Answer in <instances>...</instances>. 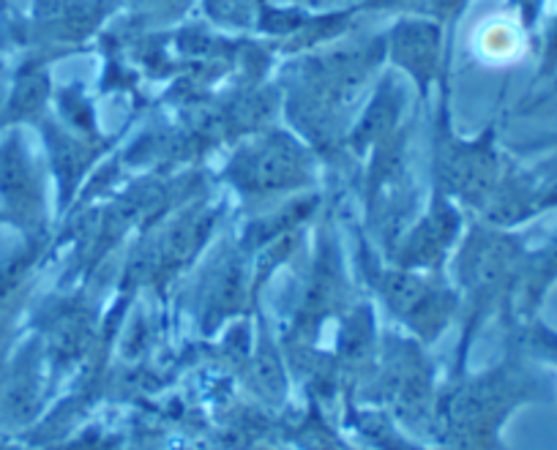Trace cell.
<instances>
[{"label": "cell", "instance_id": "6da1fadb", "mask_svg": "<svg viewBox=\"0 0 557 450\" xmlns=\"http://www.w3.org/2000/svg\"><path fill=\"white\" fill-rule=\"evenodd\" d=\"M301 173V153L285 137H273L244 153L235 167V178L249 189H282L296 184Z\"/></svg>", "mask_w": 557, "mask_h": 450}, {"label": "cell", "instance_id": "7a4b0ae2", "mask_svg": "<svg viewBox=\"0 0 557 450\" xmlns=\"http://www.w3.org/2000/svg\"><path fill=\"white\" fill-rule=\"evenodd\" d=\"M441 25L430 20H410L391 34V55L399 66L416 74L418 79H430L441 63Z\"/></svg>", "mask_w": 557, "mask_h": 450}, {"label": "cell", "instance_id": "3957f363", "mask_svg": "<svg viewBox=\"0 0 557 450\" xmlns=\"http://www.w3.org/2000/svg\"><path fill=\"white\" fill-rule=\"evenodd\" d=\"M99 17L96 0H36V28L61 45L85 39Z\"/></svg>", "mask_w": 557, "mask_h": 450}, {"label": "cell", "instance_id": "277c9868", "mask_svg": "<svg viewBox=\"0 0 557 450\" xmlns=\"http://www.w3.org/2000/svg\"><path fill=\"white\" fill-rule=\"evenodd\" d=\"M0 200L14 216H25L34 208V175L17 139H9L0 148Z\"/></svg>", "mask_w": 557, "mask_h": 450}, {"label": "cell", "instance_id": "5b68a950", "mask_svg": "<svg viewBox=\"0 0 557 450\" xmlns=\"http://www.w3.org/2000/svg\"><path fill=\"white\" fill-rule=\"evenodd\" d=\"M522 50V34L508 20H492L479 34V52L484 61L506 63L513 61Z\"/></svg>", "mask_w": 557, "mask_h": 450}, {"label": "cell", "instance_id": "8992f818", "mask_svg": "<svg viewBox=\"0 0 557 450\" xmlns=\"http://www.w3.org/2000/svg\"><path fill=\"white\" fill-rule=\"evenodd\" d=\"M45 77L39 72H23L14 83V112H28V107H36L45 96Z\"/></svg>", "mask_w": 557, "mask_h": 450}, {"label": "cell", "instance_id": "52a82bcc", "mask_svg": "<svg viewBox=\"0 0 557 450\" xmlns=\"http://www.w3.org/2000/svg\"><path fill=\"white\" fill-rule=\"evenodd\" d=\"M134 7L139 12L146 14V17H178L186 7H189V0H132Z\"/></svg>", "mask_w": 557, "mask_h": 450}, {"label": "cell", "instance_id": "ba28073f", "mask_svg": "<svg viewBox=\"0 0 557 450\" xmlns=\"http://www.w3.org/2000/svg\"><path fill=\"white\" fill-rule=\"evenodd\" d=\"M0 7H3V0H0Z\"/></svg>", "mask_w": 557, "mask_h": 450}]
</instances>
